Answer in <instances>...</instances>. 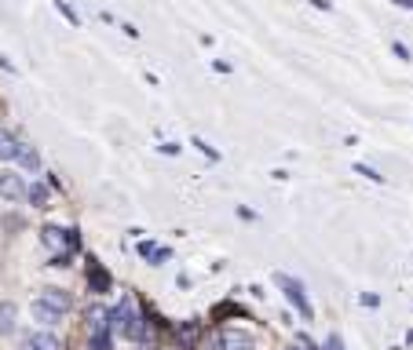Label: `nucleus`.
<instances>
[{"label":"nucleus","instance_id":"nucleus-1","mask_svg":"<svg viewBox=\"0 0 413 350\" xmlns=\"http://www.w3.org/2000/svg\"><path fill=\"white\" fill-rule=\"evenodd\" d=\"M110 325H113V332H121L125 340H132V343H143L147 340L143 310H139V303L132 300V295H121L118 307H110Z\"/></svg>","mask_w":413,"mask_h":350},{"label":"nucleus","instance_id":"nucleus-2","mask_svg":"<svg viewBox=\"0 0 413 350\" xmlns=\"http://www.w3.org/2000/svg\"><path fill=\"white\" fill-rule=\"evenodd\" d=\"M88 343L92 350H113V325H110V307H88Z\"/></svg>","mask_w":413,"mask_h":350},{"label":"nucleus","instance_id":"nucleus-3","mask_svg":"<svg viewBox=\"0 0 413 350\" xmlns=\"http://www.w3.org/2000/svg\"><path fill=\"white\" fill-rule=\"evenodd\" d=\"M275 284H278L282 292H286V300L296 307V314H300L304 321H311V318H315V307H311V300H307L304 281H296L293 274H282V270H278V274H275Z\"/></svg>","mask_w":413,"mask_h":350},{"label":"nucleus","instance_id":"nucleus-4","mask_svg":"<svg viewBox=\"0 0 413 350\" xmlns=\"http://www.w3.org/2000/svg\"><path fill=\"white\" fill-rule=\"evenodd\" d=\"M41 241L48 244V249H59V252H77V249H81V233L66 230V226H44Z\"/></svg>","mask_w":413,"mask_h":350},{"label":"nucleus","instance_id":"nucleus-5","mask_svg":"<svg viewBox=\"0 0 413 350\" xmlns=\"http://www.w3.org/2000/svg\"><path fill=\"white\" fill-rule=\"evenodd\" d=\"M0 197L11 201V204L26 197V179L15 172V168H4V172H0Z\"/></svg>","mask_w":413,"mask_h":350},{"label":"nucleus","instance_id":"nucleus-6","mask_svg":"<svg viewBox=\"0 0 413 350\" xmlns=\"http://www.w3.org/2000/svg\"><path fill=\"white\" fill-rule=\"evenodd\" d=\"M30 318H33V325H37V329H48V332L62 321L59 310H51L44 300H33V303H30Z\"/></svg>","mask_w":413,"mask_h":350},{"label":"nucleus","instance_id":"nucleus-7","mask_svg":"<svg viewBox=\"0 0 413 350\" xmlns=\"http://www.w3.org/2000/svg\"><path fill=\"white\" fill-rule=\"evenodd\" d=\"M84 274H88V292H95V295L110 292V274L99 266V259H88V263H84Z\"/></svg>","mask_w":413,"mask_h":350},{"label":"nucleus","instance_id":"nucleus-8","mask_svg":"<svg viewBox=\"0 0 413 350\" xmlns=\"http://www.w3.org/2000/svg\"><path fill=\"white\" fill-rule=\"evenodd\" d=\"M26 350H62V340L48 329H37L26 336Z\"/></svg>","mask_w":413,"mask_h":350},{"label":"nucleus","instance_id":"nucleus-9","mask_svg":"<svg viewBox=\"0 0 413 350\" xmlns=\"http://www.w3.org/2000/svg\"><path fill=\"white\" fill-rule=\"evenodd\" d=\"M41 300H44L51 310H59V314H70V307H73L70 292H66V289H59V284H48V289L41 292Z\"/></svg>","mask_w":413,"mask_h":350},{"label":"nucleus","instance_id":"nucleus-10","mask_svg":"<svg viewBox=\"0 0 413 350\" xmlns=\"http://www.w3.org/2000/svg\"><path fill=\"white\" fill-rule=\"evenodd\" d=\"M26 201H30V208H48V201H51L48 179L44 183H26Z\"/></svg>","mask_w":413,"mask_h":350},{"label":"nucleus","instance_id":"nucleus-11","mask_svg":"<svg viewBox=\"0 0 413 350\" xmlns=\"http://www.w3.org/2000/svg\"><path fill=\"white\" fill-rule=\"evenodd\" d=\"M139 255H143L150 266H161L172 252H169V249H161V244H154V241H139Z\"/></svg>","mask_w":413,"mask_h":350},{"label":"nucleus","instance_id":"nucleus-12","mask_svg":"<svg viewBox=\"0 0 413 350\" xmlns=\"http://www.w3.org/2000/svg\"><path fill=\"white\" fill-rule=\"evenodd\" d=\"M15 164H19V168H26V172H37V168H41V157H37V150L30 146V142H19Z\"/></svg>","mask_w":413,"mask_h":350},{"label":"nucleus","instance_id":"nucleus-13","mask_svg":"<svg viewBox=\"0 0 413 350\" xmlns=\"http://www.w3.org/2000/svg\"><path fill=\"white\" fill-rule=\"evenodd\" d=\"M15 318H19V310H15V303L0 300V336L15 332Z\"/></svg>","mask_w":413,"mask_h":350},{"label":"nucleus","instance_id":"nucleus-14","mask_svg":"<svg viewBox=\"0 0 413 350\" xmlns=\"http://www.w3.org/2000/svg\"><path fill=\"white\" fill-rule=\"evenodd\" d=\"M19 135H11V132H4L0 128V161H15V153H19Z\"/></svg>","mask_w":413,"mask_h":350},{"label":"nucleus","instance_id":"nucleus-15","mask_svg":"<svg viewBox=\"0 0 413 350\" xmlns=\"http://www.w3.org/2000/svg\"><path fill=\"white\" fill-rule=\"evenodd\" d=\"M216 350H249V340L241 332H223L216 340Z\"/></svg>","mask_w":413,"mask_h":350},{"label":"nucleus","instance_id":"nucleus-16","mask_svg":"<svg viewBox=\"0 0 413 350\" xmlns=\"http://www.w3.org/2000/svg\"><path fill=\"white\" fill-rule=\"evenodd\" d=\"M355 172L362 175V179H369V183H384V175L377 172L373 164H362V161H355Z\"/></svg>","mask_w":413,"mask_h":350},{"label":"nucleus","instance_id":"nucleus-17","mask_svg":"<svg viewBox=\"0 0 413 350\" xmlns=\"http://www.w3.org/2000/svg\"><path fill=\"white\" fill-rule=\"evenodd\" d=\"M51 4H55V8H59V15H62V19H66L70 26H81V15H77V11H73V8L66 4V0H51Z\"/></svg>","mask_w":413,"mask_h":350},{"label":"nucleus","instance_id":"nucleus-18","mask_svg":"<svg viewBox=\"0 0 413 350\" xmlns=\"http://www.w3.org/2000/svg\"><path fill=\"white\" fill-rule=\"evenodd\" d=\"M194 150H201V153H205V157H209V161H219V150H212V146H209V142H205V139H194Z\"/></svg>","mask_w":413,"mask_h":350},{"label":"nucleus","instance_id":"nucleus-19","mask_svg":"<svg viewBox=\"0 0 413 350\" xmlns=\"http://www.w3.org/2000/svg\"><path fill=\"white\" fill-rule=\"evenodd\" d=\"M392 51H395V55L403 59V62H410V59H413V55H410V48H406L403 41H395V44H392Z\"/></svg>","mask_w":413,"mask_h":350},{"label":"nucleus","instance_id":"nucleus-20","mask_svg":"<svg viewBox=\"0 0 413 350\" xmlns=\"http://www.w3.org/2000/svg\"><path fill=\"white\" fill-rule=\"evenodd\" d=\"M326 350H344V343H340V336H329V340H326Z\"/></svg>","mask_w":413,"mask_h":350},{"label":"nucleus","instance_id":"nucleus-21","mask_svg":"<svg viewBox=\"0 0 413 350\" xmlns=\"http://www.w3.org/2000/svg\"><path fill=\"white\" fill-rule=\"evenodd\" d=\"M212 70H216V73H230V62H223V59H216V62H212Z\"/></svg>","mask_w":413,"mask_h":350},{"label":"nucleus","instance_id":"nucleus-22","mask_svg":"<svg viewBox=\"0 0 413 350\" xmlns=\"http://www.w3.org/2000/svg\"><path fill=\"white\" fill-rule=\"evenodd\" d=\"M311 8H318V11H333V0H311Z\"/></svg>","mask_w":413,"mask_h":350},{"label":"nucleus","instance_id":"nucleus-23","mask_svg":"<svg viewBox=\"0 0 413 350\" xmlns=\"http://www.w3.org/2000/svg\"><path fill=\"white\" fill-rule=\"evenodd\" d=\"M121 33H125V37H139V30H136L132 22H121Z\"/></svg>","mask_w":413,"mask_h":350},{"label":"nucleus","instance_id":"nucleus-24","mask_svg":"<svg viewBox=\"0 0 413 350\" xmlns=\"http://www.w3.org/2000/svg\"><path fill=\"white\" fill-rule=\"evenodd\" d=\"M0 70H8V73H15V66H11V59H8V55H0Z\"/></svg>","mask_w":413,"mask_h":350},{"label":"nucleus","instance_id":"nucleus-25","mask_svg":"<svg viewBox=\"0 0 413 350\" xmlns=\"http://www.w3.org/2000/svg\"><path fill=\"white\" fill-rule=\"evenodd\" d=\"M392 4H398V8H406V11H413V0H392Z\"/></svg>","mask_w":413,"mask_h":350}]
</instances>
